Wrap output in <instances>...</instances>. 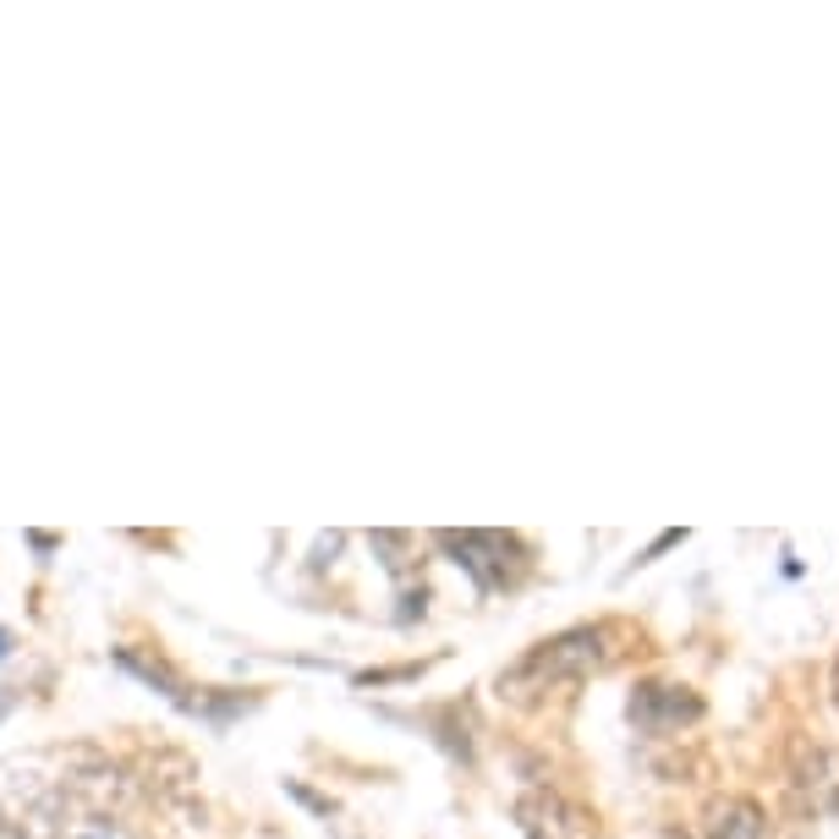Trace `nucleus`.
Wrapping results in <instances>:
<instances>
[{
  "mask_svg": "<svg viewBox=\"0 0 839 839\" xmlns=\"http://www.w3.org/2000/svg\"><path fill=\"white\" fill-rule=\"evenodd\" d=\"M615 653H620V648H615V626H609V620L565 626L555 637L533 642L516 664H505V670L494 675V692L505 702H516V707H533V702H544L549 692H559V686H576V681L609 670Z\"/></svg>",
  "mask_w": 839,
  "mask_h": 839,
  "instance_id": "obj_1",
  "label": "nucleus"
},
{
  "mask_svg": "<svg viewBox=\"0 0 839 839\" xmlns=\"http://www.w3.org/2000/svg\"><path fill=\"white\" fill-rule=\"evenodd\" d=\"M66 812V774L50 757H6L0 763V824L11 839H55Z\"/></svg>",
  "mask_w": 839,
  "mask_h": 839,
  "instance_id": "obj_2",
  "label": "nucleus"
},
{
  "mask_svg": "<svg viewBox=\"0 0 839 839\" xmlns=\"http://www.w3.org/2000/svg\"><path fill=\"white\" fill-rule=\"evenodd\" d=\"M433 544L478 581V592H511L533 570V549L516 533H433Z\"/></svg>",
  "mask_w": 839,
  "mask_h": 839,
  "instance_id": "obj_3",
  "label": "nucleus"
},
{
  "mask_svg": "<svg viewBox=\"0 0 839 839\" xmlns=\"http://www.w3.org/2000/svg\"><path fill=\"white\" fill-rule=\"evenodd\" d=\"M516 824L527 839H598V818L559 790H527L516 801Z\"/></svg>",
  "mask_w": 839,
  "mask_h": 839,
  "instance_id": "obj_4",
  "label": "nucleus"
},
{
  "mask_svg": "<svg viewBox=\"0 0 839 839\" xmlns=\"http://www.w3.org/2000/svg\"><path fill=\"white\" fill-rule=\"evenodd\" d=\"M626 713H631V724H637L642 735H675V730H686V724L702 719V698L692 686L642 681V686L631 692V702H626Z\"/></svg>",
  "mask_w": 839,
  "mask_h": 839,
  "instance_id": "obj_5",
  "label": "nucleus"
},
{
  "mask_svg": "<svg viewBox=\"0 0 839 839\" xmlns=\"http://www.w3.org/2000/svg\"><path fill=\"white\" fill-rule=\"evenodd\" d=\"M702 839H774V835H768V812L752 796H719L702 812Z\"/></svg>",
  "mask_w": 839,
  "mask_h": 839,
  "instance_id": "obj_6",
  "label": "nucleus"
},
{
  "mask_svg": "<svg viewBox=\"0 0 839 839\" xmlns=\"http://www.w3.org/2000/svg\"><path fill=\"white\" fill-rule=\"evenodd\" d=\"M796 785L812 796L818 812H839V746H812V757L801 763Z\"/></svg>",
  "mask_w": 839,
  "mask_h": 839,
  "instance_id": "obj_7",
  "label": "nucleus"
},
{
  "mask_svg": "<svg viewBox=\"0 0 839 839\" xmlns=\"http://www.w3.org/2000/svg\"><path fill=\"white\" fill-rule=\"evenodd\" d=\"M368 544H374V549H379V555H390L385 559V570H390V576H407V565H412V538H407V533H374V538H368Z\"/></svg>",
  "mask_w": 839,
  "mask_h": 839,
  "instance_id": "obj_8",
  "label": "nucleus"
},
{
  "mask_svg": "<svg viewBox=\"0 0 839 839\" xmlns=\"http://www.w3.org/2000/svg\"><path fill=\"white\" fill-rule=\"evenodd\" d=\"M66 839H122V835H116L105 818H88V824H77V829H72Z\"/></svg>",
  "mask_w": 839,
  "mask_h": 839,
  "instance_id": "obj_9",
  "label": "nucleus"
},
{
  "mask_svg": "<svg viewBox=\"0 0 839 839\" xmlns=\"http://www.w3.org/2000/svg\"><path fill=\"white\" fill-rule=\"evenodd\" d=\"M675 544H686V533H664V538H659V544H653L648 555L637 559V565H648V559H659V555H664V549H675Z\"/></svg>",
  "mask_w": 839,
  "mask_h": 839,
  "instance_id": "obj_10",
  "label": "nucleus"
},
{
  "mask_svg": "<svg viewBox=\"0 0 839 839\" xmlns=\"http://www.w3.org/2000/svg\"><path fill=\"white\" fill-rule=\"evenodd\" d=\"M829 698H835V713H839V653H835V670H829Z\"/></svg>",
  "mask_w": 839,
  "mask_h": 839,
  "instance_id": "obj_11",
  "label": "nucleus"
},
{
  "mask_svg": "<svg viewBox=\"0 0 839 839\" xmlns=\"http://www.w3.org/2000/svg\"><path fill=\"white\" fill-rule=\"evenodd\" d=\"M11 707H17V692H11V686H0V719H6Z\"/></svg>",
  "mask_w": 839,
  "mask_h": 839,
  "instance_id": "obj_12",
  "label": "nucleus"
},
{
  "mask_svg": "<svg viewBox=\"0 0 839 839\" xmlns=\"http://www.w3.org/2000/svg\"><path fill=\"white\" fill-rule=\"evenodd\" d=\"M6 653H11V631L0 626V659H6Z\"/></svg>",
  "mask_w": 839,
  "mask_h": 839,
  "instance_id": "obj_13",
  "label": "nucleus"
},
{
  "mask_svg": "<svg viewBox=\"0 0 839 839\" xmlns=\"http://www.w3.org/2000/svg\"><path fill=\"white\" fill-rule=\"evenodd\" d=\"M0 839H11V829H6V824H0Z\"/></svg>",
  "mask_w": 839,
  "mask_h": 839,
  "instance_id": "obj_14",
  "label": "nucleus"
},
{
  "mask_svg": "<svg viewBox=\"0 0 839 839\" xmlns=\"http://www.w3.org/2000/svg\"><path fill=\"white\" fill-rule=\"evenodd\" d=\"M664 839H692V835H664Z\"/></svg>",
  "mask_w": 839,
  "mask_h": 839,
  "instance_id": "obj_15",
  "label": "nucleus"
}]
</instances>
